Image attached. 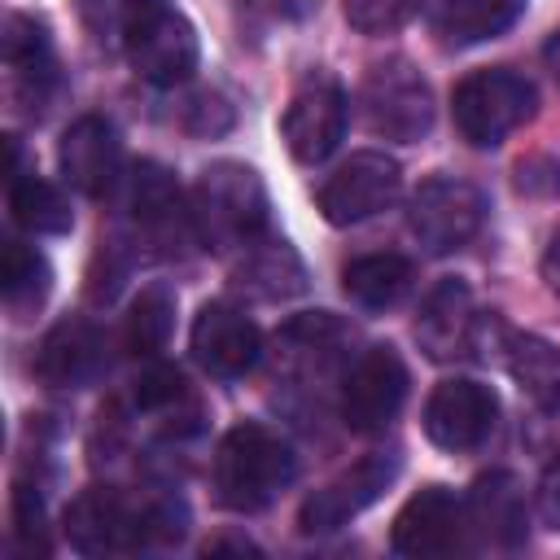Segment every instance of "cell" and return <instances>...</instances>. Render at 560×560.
I'll use <instances>...</instances> for the list:
<instances>
[{
    "instance_id": "obj_1",
    "label": "cell",
    "mask_w": 560,
    "mask_h": 560,
    "mask_svg": "<svg viewBox=\"0 0 560 560\" xmlns=\"http://www.w3.org/2000/svg\"><path fill=\"white\" fill-rule=\"evenodd\" d=\"M79 18L96 48L153 88H179L197 70V31L171 0H79Z\"/></svg>"
},
{
    "instance_id": "obj_2",
    "label": "cell",
    "mask_w": 560,
    "mask_h": 560,
    "mask_svg": "<svg viewBox=\"0 0 560 560\" xmlns=\"http://www.w3.org/2000/svg\"><path fill=\"white\" fill-rule=\"evenodd\" d=\"M298 477V455L293 446L267 429V424H232L214 451L210 464V486L219 508L228 512H262L284 494V486Z\"/></svg>"
},
{
    "instance_id": "obj_3",
    "label": "cell",
    "mask_w": 560,
    "mask_h": 560,
    "mask_svg": "<svg viewBox=\"0 0 560 560\" xmlns=\"http://www.w3.org/2000/svg\"><path fill=\"white\" fill-rule=\"evenodd\" d=\"M267 188L254 166L219 158L192 184V223L197 241L214 254H236L249 241L267 236Z\"/></svg>"
},
{
    "instance_id": "obj_4",
    "label": "cell",
    "mask_w": 560,
    "mask_h": 560,
    "mask_svg": "<svg viewBox=\"0 0 560 560\" xmlns=\"http://www.w3.org/2000/svg\"><path fill=\"white\" fill-rule=\"evenodd\" d=\"M122 223L127 245L149 258H184L197 241L192 201H184L175 175L162 162H136L122 175Z\"/></svg>"
},
{
    "instance_id": "obj_5",
    "label": "cell",
    "mask_w": 560,
    "mask_h": 560,
    "mask_svg": "<svg viewBox=\"0 0 560 560\" xmlns=\"http://www.w3.org/2000/svg\"><path fill=\"white\" fill-rule=\"evenodd\" d=\"M538 109V92L534 83L512 70V66H486V70H472L455 83L451 92V114H455V127L459 136L472 144V149H494L503 144L516 127H525Z\"/></svg>"
},
{
    "instance_id": "obj_6",
    "label": "cell",
    "mask_w": 560,
    "mask_h": 560,
    "mask_svg": "<svg viewBox=\"0 0 560 560\" xmlns=\"http://www.w3.org/2000/svg\"><path fill=\"white\" fill-rule=\"evenodd\" d=\"M359 118L372 136L416 144L433 127V92L429 79L407 57H385L368 66L359 83Z\"/></svg>"
},
{
    "instance_id": "obj_7",
    "label": "cell",
    "mask_w": 560,
    "mask_h": 560,
    "mask_svg": "<svg viewBox=\"0 0 560 560\" xmlns=\"http://www.w3.org/2000/svg\"><path fill=\"white\" fill-rule=\"evenodd\" d=\"M66 538L79 556H131L153 542L149 499H127L114 486H88L66 508Z\"/></svg>"
},
{
    "instance_id": "obj_8",
    "label": "cell",
    "mask_w": 560,
    "mask_h": 560,
    "mask_svg": "<svg viewBox=\"0 0 560 560\" xmlns=\"http://www.w3.org/2000/svg\"><path fill=\"white\" fill-rule=\"evenodd\" d=\"M499 332H503V319L494 311L477 315L468 284L455 280V276H446V280H438L429 289V298L420 306V319H416V341L438 363H446V359H481V363H490V354L499 346Z\"/></svg>"
},
{
    "instance_id": "obj_9",
    "label": "cell",
    "mask_w": 560,
    "mask_h": 560,
    "mask_svg": "<svg viewBox=\"0 0 560 560\" xmlns=\"http://www.w3.org/2000/svg\"><path fill=\"white\" fill-rule=\"evenodd\" d=\"M350 328L328 315V311H306L298 319H289L276 341H271V363H276V381H284L289 389H319V385H337L350 368Z\"/></svg>"
},
{
    "instance_id": "obj_10",
    "label": "cell",
    "mask_w": 560,
    "mask_h": 560,
    "mask_svg": "<svg viewBox=\"0 0 560 560\" xmlns=\"http://www.w3.org/2000/svg\"><path fill=\"white\" fill-rule=\"evenodd\" d=\"M486 223V197L477 184L455 175H429L407 197V232L420 241L424 254H455L464 249Z\"/></svg>"
},
{
    "instance_id": "obj_11",
    "label": "cell",
    "mask_w": 560,
    "mask_h": 560,
    "mask_svg": "<svg viewBox=\"0 0 560 560\" xmlns=\"http://www.w3.org/2000/svg\"><path fill=\"white\" fill-rule=\"evenodd\" d=\"M407 363L394 346H368L341 376L337 411L350 433H381L398 420L407 402Z\"/></svg>"
},
{
    "instance_id": "obj_12",
    "label": "cell",
    "mask_w": 560,
    "mask_h": 560,
    "mask_svg": "<svg viewBox=\"0 0 560 560\" xmlns=\"http://www.w3.org/2000/svg\"><path fill=\"white\" fill-rule=\"evenodd\" d=\"M402 472V451H368L363 459H354L350 468H341L332 481H324L298 512V529L302 534H332L341 525H350L359 512H368Z\"/></svg>"
},
{
    "instance_id": "obj_13",
    "label": "cell",
    "mask_w": 560,
    "mask_h": 560,
    "mask_svg": "<svg viewBox=\"0 0 560 560\" xmlns=\"http://www.w3.org/2000/svg\"><path fill=\"white\" fill-rule=\"evenodd\" d=\"M472 538L464 499L446 486H420L394 516L389 547L407 560H438L464 551Z\"/></svg>"
},
{
    "instance_id": "obj_14",
    "label": "cell",
    "mask_w": 560,
    "mask_h": 560,
    "mask_svg": "<svg viewBox=\"0 0 560 560\" xmlns=\"http://www.w3.org/2000/svg\"><path fill=\"white\" fill-rule=\"evenodd\" d=\"M346 118H350V96L337 79L328 74H315L306 79L284 118H280V136H284V149L293 153V162L302 166H319L324 158L337 153L341 136H346Z\"/></svg>"
},
{
    "instance_id": "obj_15",
    "label": "cell",
    "mask_w": 560,
    "mask_h": 560,
    "mask_svg": "<svg viewBox=\"0 0 560 560\" xmlns=\"http://www.w3.org/2000/svg\"><path fill=\"white\" fill-rule=\"evenodd\" d=\"M402 188V166L389 153H354L350 162H341L324 184H319V214L332 228H354L372 214H381L385 206H394Z\"/></svg>"
},
{
    "instance_id": "obj_16",
    "label": "cell",
    "mask_w": 560,
    "mask_h": 560,
    "mask_svg": "<svg viewBox=\"0 0 560 560\" xmlns=\"http://www.w3.org/2000/svg\"><path fill=\"white\" fill-rule=\"evenodd\" d=\"M0 52H4V66H9L13 101L26 114L39 118L48 109V101L57 96V88H61L48 22L35 18V13H9L4 26H0Z\"/></svg>"
},
{
    "instance_id": "obj_17",
    "label": "cell",
    "mask_w": 560,
    "mask_h": 560,
    "mask_svg": "<svg viewBox=\"0 0 560 560\" xmlns=\"http://www.w3.org/2000/svg\"><path fill=\"white\" fill-rule=\"evenodd\" d=\"M424 438L442 451H477L499 420V398L490 385L451 376L442 381L424 402Z\"/></svg>"
},
{
    "instance_id": "obj_18",
    "label": "cell",
    "mask_w": 560,
    "mask_h": 560,
    "mask_svg": "<svg viewBox=\"0 0 560 560\" xmlns=\"http://www.w3.org/2000/svg\"><path fill=\"white\" fill-rule=\"evenodd\" d=\"M188 350H192L201 372H210L219 381H236V376H245L262 359V332H258V324L241 306L206 302L197 311V319H192Z\"/></svg>"
},
{
    "instance_id": "obj_19",
    "label": "cell",
    "mask_w": 560,
    "mask_h": 560,
    "mask_svg": "<svg viewBox=\"0 0 560 560\" xmlns=\"http://www.w3.org/2000/svg\"><path fill=\"white\" fill-rule=\"evenodd\" d=\"M57 166H61V179L74 192L92 197V201L118 192V184H122V140H118L114 122L101 118V114L74 118L66 127L61 144H57Z\"/></svg>"
},
{
    "instance_id": "obj_20",
    "label": "cell",
    "mask_w": 560,
    "mask_h": 560,
    "mask_svg": "<svg viewBox=\"0 0 560 560\" xmlns=\"http://www.w3.org/2000/svg\"><path fill=\"white\" fill-rule=\"evenodd\" d=\"M105 368H109V346L88 315H61L39 337L35 376L48 389H88L105 376Z\"/></svg>"
},
{
    "instance_id": "obj_21",
    "label": "cell",
    "mask_w": 560,
    "mask_h": 560,
    "mask_svg": "<svg viewBox=\"0 0 560 560\" xmlns=\"http://www.w3.org/2000/svg\"><path fill=\"white\" fill-rule=\"evenodd\" d=\"M232 284L254 302H284L306 293V267L284 236H258L232 258Z\"/></svg>"
},
{
    "instance_id": "obj_22",
    "label": "cell",
    "mask_w": 560,
    "mask_h": 560,
    "mask_svg": "<svg viewBox=\"0 0 560 560\" xmlns=\"http://www.w3.org/2000/svg\"><path fill=\"white\" fill-rule=\"evenodd\" d=\"M468 512V529L499 551H512L525 542V490L508 468L481 472L464 499Z\"/></svg>"
},
{
    "instance_id": "obj_23",
    "label": "cell",
    "mask_w": 560,
    "mask_h": 560,
    "mask_svg": "<svg viewBox=\"0 0 560 560\" xmlns=\"http://www.w3.org/2000/svg\"><path fill=\"white\" fill-rule=\"evenodd\" d=\"M529 0H438L433 4V31L442 44L468 48L481 39H494L521 22Z\"/></svg>"
},
{
    "instance_id": "obj_24",
    "label": "cell",
    "mask_w": 560,
    "mask_h": 560,
    "mask_svg": "<svg viewBox=\"0 0 560 560\" xmlns=\"http://www.w3.org/2000/svg\"><path fill=\"white\" fill-rule=\"evenodd\" d=\"M416 267L402 254H363L354 262H346L341 271V289L354 306L363 311H389L411 293Z\"/></svg>"
},
{
    "instance_id": "obj_25",
    "label": "cell",
    "mask_w": 560,
    "mask_h": 560,
    "mask_svg": "<svg viewBox=\"0 0 560 560\" xmlns=\"http://www.w3.org/2000/svg\"><path fill=\"white\" fill-rule=\"evenodd\" d=\"M503 359L521 394H529L542 411L560 416V350L534 332H508Z\"/></svg>"
},
{
    "instance_id": "obj_26",
    "label": "cell",
    "mask_w": 560,
    "mask_h": 560,
    "mask_svg": "<svg viewBox=\"0 0 560 560\" xmlns=\"http://www.w3.org/2000/svg\"><path fill=\"white\" fill-rule=\"evenodd\" d=\"M48 289H52L48 258L26 241H4V249H0V298H4V306L18 319H26L31 311L44 306Z\"/></svg>"
},
{
    "instance_id": "obj_27",
    "label": "cell",
    "mask_w": 560,
    "mask_h": 560,
    "mask_svg": "<svg viewBox=\"0 0 560 560\" xmlns=\"http://www.w3.org/2000/svg\"><path fill=\"white\" fill-rule=\"evenodd\" d=\"M171 328H175V293H171V284L153 280V284H144V289L131 298V306H127L122 346H127V354H136V359H153L158 350H166Z\"/></svg>"
},
{
    "instance_id": "obj_28",
    "label": "cell",
    "mask_w": 560,
    "mask_h": 560,
    "mask_svg": "<svg viewBox=\"0 0 560 560\" xmlns=\"http://www.w3.org/2000/svg\"><path fill=\"white\" fill-rule=\"evenodd\" d=\"M9 210H13V223L35 232V236H61L74 223L66 192L39 175H13L9 179Z\"/></svg>"
},
{
    "instance_id": "obj_29",
    "label": "cell",
    "mask_w": 560,
    "mask_h": 560,
    "mask_svg": "<svg viewBox=\"0 0 560 560\" xmlns=\"http://www.w3.org/2000/svg\"><path fill=\"white\" fill-rule=\"evenodd\" d=\"M429 0H341L346 22L359 35H394L402 31Z\"/></svg>"
},
{
    "instance_id": "obj_30",
    "label": "cell",
    "mask_w": 560,
    "mask_h": 560,
    "mask_svg": "<svg viewBox=\"0 0 560 560\" xmlns=\"http://www.w3.org/2000/svg\"><path fill=\"white\" fill-rule=\"evenodd\" d=\"M13 538L26 547V551H35V556H44L48 551V521H44V490H39V481H13Z\"/></svg>"
},
{
    "instance_id": "obj_31",
    "label": "cell",
    "mask_w": 560,
    "mask_h": 560,
    "mask_svg": "<svg viewBox=\"0 0 560 560\" xmlns=\"http://www.w3.org/2000/svg\"><path fill=\"white\" fill-rule=\"evenodd\" d=\"M179 398H188L179 368L158 363V368H149V372L136 376V407H140V411H166V407H175Z\"/></svg>"
},
{
    "instance_id": "obj_32",
    "label": "cell",
    "mask_w": 560,
    "mask_h": 560,
    "mask_svg": "<svg viewBox=\"0 0 560 560\" xmlns=\"http://www.w3.org/2000/svg\"><path fill=\"white\" fill-rule=\"evenodd\" d=\"M534 503H538V521L560 534V451L547 459V468H542V477H538Z\"/></svg>"
},
{
    "instance_id": "obj_33",
    "label": "cell",
    "mask_w": 560,
    "mask_h": 560,
    "mask_svg": "<svg viewBox=\"0 0 560 560\" xmlns=\"http://www.w3.org/2000/svg\"><path fill=\"white\" fill-rule=\"evenodd\" d=\"M521 192H560V166L551 158H529L516 166Z\"/></svg>"
},
{
    "instance_id": "obj_34",
    "label": "cell",
    "mask_w": 560,
    "mask_h": 560,
    "mask_svg": "<svg viewBox=\"0 0 560 560\" xmlns=\"http://www.w3.org/2000/svg\"><path fill=\"white\" fill-rule=\"evenodd\" d=\"M542 280H547V289L560 298V228L551 232V241H547V249H542Z\"/></svg>"
},
{
    "instance_id": "obj_35",
    "label": "cell",
    "mask_w": 560,
    "mask_h": 560,
    "mask_svg": "<svg viewBox=\"0 0 560 560\" xmlns=\"http://www.w3.org/2000/svg\"><path fill=\"white\" fill-rule=\"evenodd\" d=\"M254 4L271 9L276 18H302V13H311V9H315V0H254Z\"/></svg>"
},
{
    "instance_id": "obj_36",
    "label": "cell",
    "mask_w": 560,
    "mask_h": 560,
    "mask_svg": "<svg viewBox=\"0 0 560 560\" xmlns=\"http://www.w3.org/2000/svg\"><path fill=\"white\" fill-rule=\"evenodd\" d=\"M547 61H551V70L560 74V35H551V44H547Z\"/></svg>"
}]
</instances>
